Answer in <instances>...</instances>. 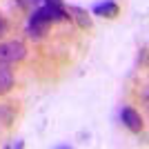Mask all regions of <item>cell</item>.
I'll use <instances>...</instances> for the list:
<instances>
[{
	"label": "cell",
	"mask_w": 149,
	"mask_h": 149,
	"mask_svg": "<svg viewBox=\"0 0 149 149\" xmlns=\"http://www.w3.org/2000/svg\"><path fill=\"white\" fill-rule=\"evenodd\" d=\"M5 33H7V22H5L2 18H0V40L5 38Z\"/></svg>",
	"instance_id": "cell-8"
},
{
	"label": "cell",
	"mask_w": 149,
	"mask_h": 149,
	"mask_svg": "<svg viewBox=\"0 0 149 149\" xmlns=\"http://www.w3.org/2000/svg\"><path fill=\"white\" fill-rule=\"evenodd\" d=\"M120 120H123V125L129 131H134V134H140L143 127H145L143 116H140L136 109H131V107H123V111H120Z\"/></svg>",
	"instance_id": "cell-3"
},
{
	"label": "cell",
	"mask_w": 149,
	"mask_h": 149,
	"mask_svg": "<svg viewBox=\"0 0 149 149\" xmlns=\"http://www.w3.org/2000/svg\"><path fill=\"white\" fill-rule=\"evenodd\" d=\"M62 20H71L69 18V11L65 7H54V5H45L42 2L40 7H36L31 11L29 22H27V31H29L31 38L40 40L54 22H62Z\"/></svg>",
	"instance_id": "cell-1"
},
{
	"label": "cell",
	"mask_w": 149,
	"mask_h": 149,
	"mask_svg": "<svg viewBox=\"0 0 149 149\" xmlns=\"http://www.w3.org/2000/svg\"><path fill=\"white\" fill-rule=\"evenodd\" d=\"M22 9H36L38 5H42V0H16Z\"/></svg>",
	"instance_id": "cell-7"
},
{
	"label": "cell",
	"mask_w": 149,
	"mask_h": 149,
	"mask_svg": "<svg viewBox=\"0 0 149 149\" xmlns=\"http://www.w3.org/2000/svg\"><path fill=\"white\" fill-rule=\"evenodd\" d=\"M27 56V47L20 40H7L0 42V65H13Z\"/></svg>",
	"instance_id": "cell-2"
},
{
	"label": "cell",
	"mask_w": 149,
	"mask_h": 149,
	"mask_svg": "<svg viewBox=\"0 0 149 149\" xmlns=\"http://www.w3.org/2000/svg\"><path fill=\"white\" fill-rule=\"evenodd\" d=\"M69 18H74L78 25L85 29V27H91V18H89V13L85 11V9H80V7H69Z\"/></svg>",
	"instance_id": "cell-6"
},
{
	"label": "cell",
	"mask_w": 149,
	"mask_h": 149,
	"mask_svg": "<svg viewBox=\"0 0 149 149\" xmlns=\"http://www.w3.org/2000/svg\"><path fill=\"white\" fill-rule=\"evenodd\" d=\"M45 5H54V7H62V0H42Z\"/></svg>",
	"instance_id": "cell-9"
},
{
	"label": "cell",
	"mask_w": 149,
	"mask_h": 149,
	"mask_svg": "<svg viewBox=\"0 0 149 149\" xmlns=\"http://www.w3.org/2000/svg\"><path fill=\"white\" fill-rule=\"evenodd\" d=\"M93 13L96 16H105V18H116L118 16V5L113 0H105V2L93 7Z\"/></svg>",
	"instance_id": "cell-5"
},
{
	"label": "cell",
	"mask_w": 149,
	"mask_h": 149,
	"mask_svg": "<svg viewBox=\"0 0 149 149\" xmlns=\"http://www.w3.org/2000/svg\"><path fill=\"white\" fill-rule=\"evenodd\" d=\"M13 87V71L9 69V65H0V96L9 93Z\"/></svg>",
	"instance_id": "cell-4"
}]
</instances>
